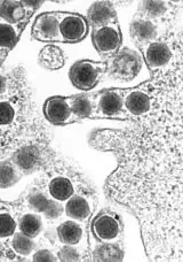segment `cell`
Wrapping results in <instances>:
<instances>
[{"instance_id": "13", "label": "cell", "mask_w": 183, "mask_h": 262, "mask_svg": "<svg viewBox=\"0 0 183 262\" xmlns=\"http://www.w3.org/2000/svg\"><path fill=\"white\" fill-rule=\"evenodd\" d=\"M44 158L40 149L36 146H25L14 154L13 163L20 171L24 174H31V172L39 169L43 165Z\"/></svg>"}, {"instance_id": "2", "label": "cell", "mask_w": 183, "mask_h": 262, "mask_svg": "<svg viewBox=\"0 0 183 262\" xmlns=\"http://www.w3.org/2000/svg\"><path fill=\"white\" fill-rule=\"evenodd\" d=\"M142 68V59L135 51L121 48L106 62V74L117 81L128 82L138 76Z\"/></svg>"}, {"instance_id": "29", "label": "cell", "mask_w": 183, "mask_h": 262, "mask_svg": "<svg viewBox=\"0 0 183 262\" xmlns=\"http://www.w3.org/2000/svg\"><path fill=\"white\" fill-rule=\"evenodd\" d=\"M59 259L61 261H81V254L73 245H65L59 252Z\"/></svg>"}, {"instance_id": "4", "label": "cell", "mask_w": 183, "mask_h": 262, "mask_svg": "<svg viewBox=\"0 0 183 262\" xmlns=\"http://www.w3.org/2000/svg\"><path fill=\"white\" fill-rule=\"evenodd\" d=\"M123 96L126 113L132 118H141L148 114L152 107L151 86L150 81L141 84L138 88H130L120 90Z\"/></svg>"}, {"instance_id": "9", "label": "cell", "mask_w": 183, "mask_h": 262, "mask_svg": "<svg viewBox=\"0 0 183 262\" xmlns=\"http://www.w3.org/2000/svg\"><path fill=\"white\" fill-rule=\"evenodd\" d=\"M59 18L60 32L63 41L78 43L87 36L88 21L85 17L76 13L55 12Z\"/></svg>"}, {"instance_id": "33", "label": "cell", "mask_w": 183, "mask_h": 262, "mask_svg": "<svg viewBox=\"0 0 183 262\" xmlns=\"http://www.w3.org/2000/svg\"><path fill=\"white\" fill-rule=\"evenodd\" d=\"M20 3L22 6L27 9V11L34 13L36 9H38L41 5H43L44 2H27V0H24V2H20Z\"/></svg>"}, {"instance_id": "3", "label": "cell", "mask_w": 183, "mask_h": 262, "mask_svg": "<svg viewBox=\"0 0 183 262\" xmlns=\"http://www.w3.org/2000/svg\"><path fill=\"white\" fill-rule=\"evenodd\" d=\"M106 74V62L81 60L74 63L69 72L70 81L79 90L88 91L101 81Z\"/></svg>"}, {"instance_id": "10", "label": "cell", "mask_w": 183, "mask_h": 262, "mask_svg": "<svg viewBox=\"0 0 183 262\" xmlns=\"http://www.w3.org/2000/svg\"><path fill=\"white\" fill-rule=\"evenodd\" d=\"M44 114L48 122L55 125H64L79 122L77 116L70 107L68 98L51 97L47 99L44 106Z\"/></svg>"}, {"instance_id": "27", "label": "cell", "mask_w": 183, "mask_h": 262, "mask_svg": "<svg viewBox=\"0 0 183 262\" xmlns=\"http://www.w3.org/2000/svg\"><path fill=\"white\" fill-rule=\"evenodd\" d=\"M16 223L8 213H0V238H7L14 235Z\"/></svg>"}, {"instance_id": "16", "label": "cell", "mask_w": 183, "mask_h": 262, "mask_svg": "<svg viewBox=\"0 0 183 262\" xmlns=\"http://www.w3.org/2000/svg\"><path fill=\"white\" fill-rule=\"evenodd\" d=\"M68 100L73 114L77 116L79 122L83 119H94V115H95V93L93 96L76 95L68 97Z\"/></svg>"}, {"instance_id": "15", "label": "cell", "mask_w": 183, "mask_h": 262, "mask_svg": "<svg viewBox=\"0 0 183 262\" xmlns=\"http://www.w3.org/2000/svg\"><path fill=\"white\" fill-rule=\"evenodd\" d=\"M88 21L93 28H98L103 26L117 23V14L115 11L114 4L110 2H96L88 9Z\"/></svg>"}, {"instance_id": "26", "label": "cell", "mask_w": 183, "mask_h": 262, "mask_svg": "<svg viewBox=\"0 0 183 262\" xmlns=\"http://www.w3.org/2000/svg\"><path fill=\"white\" fill-rule=\"evenodd\" d=\"M34 238L25 236L24 233H15L12 241V246L16 253L21 255H29L35 249Z\"/></svg>"}, {"instance_id": "12", "label": "cell", "mask_w": 183, "mask_h": 262, "mask_svg": "<svg viewBox=\"0 0 183 262\" xmlns=\"http://www.w3.org/2000/svg\"><path fill=\"white\" fill-rule=\"evenodd\" d=\"M130 35L135 43L142 46L150 43L158 37V27L151 18L139 13L130 23Z\"/></svg>"}, {"instance_id": "23", "label": "cell", "mask_w": 183, "mask_h": 262, "mask_svg": "<svg viewBox=\"0 0 183 262\" xmlns=\"http://www.w3.org/2000/svg\"><path fill=\"white\" fill-rule=\"evenodd\" d=\"M18 169L7 160L0 161V189H8L18 182Z\"/></svg>"}, {"instance_id": "14", "label": "cell", "mask_w": 183, "mask_h": 262, "mask_svg": "<svg viewBox=\"0 0 183 262\" xmlns=\"http://www.w3.org/2000/svg\"><path fill=\"white\" fill-rule=\"evenodd\" d=\"M32 13L27 11L20 2H0V20L12 26L24 27Z\"/></svg>"}, {"instance_id": "1", "label": "cell", "mask_w": 183, "mask_h": 262, "mask_svg": "<svg viewBox=\"0 0 183 262\" xmlns=\"http://www.w3.org/2000/svg\"><path fill=\"white\" fill-rule=\"evenodd\" d=\"M152 107L127 128L97 130L91 144L116 154L118 167L107 180L112 200L129 208L153 261L183 259L182 45L171 63L150 81Z\"/></svg>"}, {"instance_id": "30", "label": "cell", "mask_w": 183, "mask_h": 262, "mask_svg": "<svg viewBox=\"0 0 183 262\" xmlns=\"http://www.w3.org/2000/svg\"><path fill=\"white\" fill-rule=\"evenodd\" d=\"M14 114V108L9 102H0V125L11 123Z\"/></svg>"}, {"instance_id": "25", "label": "cell", "mask_w": 183, "mask_h": 262, "mask_svg": "<svg viewBox=\"0 0 183 262\" xmlns=\"http://www.w3.org/2000/svg\"><path fill=\"white\" fill-rule=\"evenodd\" d=\"M170 4L167 2H142L141 4V14L151 20L163 17L168 11Z\"/></svg>"}, {"instance_id": "6", "label": "cell", "mask_w": 183, "mask_h": 262, "mask_svg": "<svg viewBox=\"0 0 183 262\" xmlns=\"http://www.w3.org/2000/svg\"><path fill=\"white\" fill-rule=\"evenodd\" d=\"M121 31L120 27L117 23L93 28V44L98 54L104 58H110L118 52L121 46Z\"/></svg>"}, {"instance_id": "28", "label": "cell", "mask_w": 183, "mask_h": 262, "mask_svg": "<svg viewBox=\"0 0 183 262\" xmlns=\"http://www.w3.org/2000/svg\"><path fill=\"white\" fill-rule=\"evenodd\" d=\"M50 199L46 198L43 193H34L30 195L29 198V205L31 208H34L38 213H43L46 210L47 206H48Z\"/></svg>"}, {"instance_id": "5", "label": "cell", "mask_w": 183, "mask_h": 262, "mask_svg": "<svg viewBox=\"0 0 183 262\" xmlns=\"http://www.w3.org/2000/svg\"><path fill=\"white\" fill-rule=\"evenodd\" d=\"M120 90H103L95 93V115L94 119H127Z\"/></svg>"}, {"instance_id": "8", "label": "cell", "mask_w": 183, "mask_h": 262, "mask_svg": "<svg viewBox=\"0 0 183 262\" xmlns=\"http://www.w3.org/2000/svg\"><path fill=\"white\" fill-rule=\"evenodd\" d=\"M123 222L112 212H102L93 220L92 232L97 241L118 243L123 236Z\"/></svg>"}, {"instance_id": "24", "label": "cell", "mask_w": 183, "mask_h": 262, "mask_svg": "<svg viewBox=\"0 0 183 262\" xmlns=\"http://www.w3.org/2000/svg\"><path fill=\"white\" fill-rule=\"evenodd\" d=\"M43 228V222L39 215L25 214L23 215L20 221V230L22 233L30 238H35L40 233Z\"/></svg>"}, {"instance_id": "17", "label": "cell", "mask_w": 183, "mask_h": 262, "mask_svg": "<svg viewBox=\"0 0 183 262\" xmlns=\"http://www.w3.org/2000/svg\"><path fill=\"white\" fill-rule=\"evenodd\" d=\"M124 251L118 243L102 242L93 251V260L101 262L123 261Z\"/></svg>"}, {"instance_id": "21", "label": "cell", "mask_w": 183, "mask_h": 262, "mask_svg": "<svg viewBox=\"0 0 183 262\" xmlns=\"http://www.w3.org/2000/svg\"><path fill=\"white\" fill-rule=\"evenodd\" d=\"M56 232L60 242L64 245H77L83 237V228L74 221H67L60 224Z\"/></svg>"}, {"instance_id": "32", "label": "cell", "mask_w": 183, "mask_h": 262, "mask_svg": "<svg viewBox=\"0 0 183 262\" xmlns=\"http://www.w3.org/2000/svg\"><path fill=\"white\" fill-rule=\"evenodd\" d=\"M34 261L35 262H53L56 261L55 255L48 250H40L37 251L34 254Z\"/></svg>"}, {"instance_id": "31", "label": "cell", "mask_w": 183, "mask_h": 262, "mask_svg": "<svg viewBox=\"0 0 183 262\" xmlns=\"http://www.w3.org/2000/svg\"><path fill=\"white\" fill-rule=\"evenodd\" d=\"M62 213H63V207L58 203V200L56 201L50 200L48 206H47L46 210L44 212V215L46 217H48L50 220H55V219L60 217L61 215H62Z\"/></svg>"}, {"instance_id": "35", "label": "cell", "mask_w": 183, "mask_h": 262, "mask_svg": "<svg viewBox=\"0 0 183 262\" xmlns=\"http://www.w3.org/2000/svg\"><path fill=\"white\" fill-rule=\"evenodd\" d=\"M6 55H7V52H5V51L0 50V66L3 64L5 58H6Z\"/></svg>"}, {"instance_id": "7", "label": "cell", "mask_w": 183, "mask_h": 262, "mask_svg": "<svg viewBox=\"0 0 183 262\" xmlns=\"http://www.w3.org/2000/svg\"><path fill=\"white\" fill-rule=\"evenodd\" d=\"M181 41H179V44ZM177 44V45H179ZM177 45L172 46L162 39H154L150 43L140 46L143 51L144 60L152 73H157L171 63Z\"/></svg>"}, {"instance_id": "34", "label": "cell", "mask_w": 183, "mask_h": 262, "mask_svg": "<svg viewBox=\"0 0 183 262\" xmlns=\"http://www.w3.org/2000/svg\"><path fill=\"white\" fill-rule=\"evenodd\" d=\"M5 88H6V81H5V78L0 75V93L4 92Z\"/></svg>"}, {"instance_id": "22", "label": "cell", "mask_w": 183, "mask_h": 262, "mask_svg": "<svg viewBox=\"0 0 183 262\" xmlns=\"http://www.w3.org/2000/svg\"><path fill=\"white\" fill-rule=\"evenodd\" d=\"M48 189L51 198L58 201L69 200L74 193L71 181L67 177H55L50 181Z\"/></svg>"}, {"instance_id": "20", "label": "cell", "mask_w": 183, "mask_h": 262, "mask_svg": "<svg viewBox=\"0 0 183 262\" xmlns=\"http://www.w3.org/2000/svg\"><path fill=\"white\" fill-rule=\"evenodd\" d=\"M24 27L12 26L0 20V50L9 52L20 39L22 30Z\"/></svg>"}, {"instance_id": "19", "label": "cell", "mask_w": 183, "mask_h": 262, "mask_svg": "<svg viewBox=\"0 0 183 262\" xmlns=\"http://www.w3.org/2000/svg\"><path fill=\"white\" fill-rule=\"evenodd\" d=\"M38 62L41 67H44L46 69L56 70L63 67L65 58L63 52L59 48L49 45L40 51Z\"/></svg>"}, {"instance_id": "18", "label": "cell", "mask_w": 183, "mask_h": 262, "mask_svg": "<svg viewBox=\"0 0 183 262\" xmlns=\"http://www.w3.org/2000/svg\"><path fill=\"white\" fill-rule=\"evenodd\" d=\"M65 213L76 221H85L92 214L90 201L83 195H72L65 205Z\"/></svg>"}, {"instance_id": "11", "label": "cell", "mask_w": 183, "mask_h": 262, "mask_svg": "<svg viewBox=\"0 0 183 262\" xmlns=\"http://www.w3.org/2000/svg\"><path fill=\"white\" fill-rule=\"evenodd\" d=\"M32 37L39 41H63L55 12L40 14L36 18L32 26Z\"/></svg>"}]
</instances>
